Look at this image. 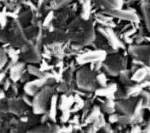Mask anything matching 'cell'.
I'll return each instance as SVG.
<instances>
[{"mask_svg":"<svg viewBox=\"0 0 150 133\" xmlns=\"http://www.w3.org/2000/svg\"><path fill=\"white\" fill-rule=\"evenodd\" d=\"M6 17L2 13H0V26L4 28V26H6Z\"/></svg>","mask_w":150,"mask_h":133,"instance_id":"17","label":"cell"},{"mask_svg":"<svg viewBox=\"0 0 150 133\" xmlns=\"http://www.w3.org/2000/svg\"><path fill=\"white\" fill-rule=\"evenodd\" d=\"M130 52L134 55L138 59L147 60L150 59V47L149 46H133L130 48Z\"/></svg>","mask_w":150,"mask_h":133,"instance_id":"6","label":"cell"},{"mask_svg":"<svg viewBox=\"0 0 150 133\" xmlns=\"http://www.w3.org/2000/svg\"><path fill=\"white\" fill-rule=\"evenodd\" d=\"M69 2H70V0H52V6L54 8H59L68 4Z\"/></svg>","mask_w":150,"mask_h":133,"instance_id":"15","label":"cell"},{"mask_svg":"<svg viewBox=\"0 0 150 133\" xmlns=\"http://www.w3.org/2000/svg\"><path fill=\"white\" fill-rule=\"evenodd\" d=\"M47 83H49V79L47 76L45 78H38L35 81L28 83L24 87V91L28 96H34L39 91L40 88L46 86Z\"/></svg>","mask_w":150,"mask_h":133,"instance_id":"5","label":"cell"},{"mask_svg":"<svg viewBox=\"0 0 150 133\" xmlns=\"http://www.w3.org/2000/svg\"><path fill=\"white\" fill-rule=\"evenodd\" d=\"M108 14L112 15L113 17H116L122 20L126 21H136L138 20V17L135 13L129 12V11H122V10H112L108 12Z\"/></svg>","mask_w":150,"mask_h":133,"instance_id":"9","label":"cell"},{"mask_svg":"<svg viewBox=\"0 0 150 133\" xmlns=\"http://www.w3.org/2000/svg\"><path fill=\"white\" fill-rule=\"evenodd\" d=\"M76 82L80 89L84 91H94L99 87L97 77L92 71L86 69H81L76 74Z\"/></svg>","mask_w":150,"mask_h":133,"instance_id":"2","label":"cell"},{"mask_svg":"<svg viewBox=\"0 0 150 133\" xmlns=\"http://www.w3.org/2000/svg\"><path fill=\"white\" fill-rule=\"evenodd\" d=\"M52 95V88L45 86L39 91L33 98V110L36 114H45L48 108L49 99Z\"/></svg>","mask_w":150,"mask_h":133,"instance_id":"1","label":"cell"},{"mask_svg":"<svg viewBox=\"0 0 150 133\" xmlns=\"http://www.w3.org/2000/svg\"><path fill=\"white\" fill-rule=\"evenodd\" d=\"M27 69H27L28 72L30 75H33V76L38 77V78H45V77H46V74L43 70L36 68V66H34L33 65H28Z\"/></svg>","mask_w":150,"mask_h":133,"instance_id":"11","label":"cell"},{"mask_svg":"<svg viewBox=\"0 0 150 133\" xmlns=\"http://www.w3.org/2000/svg\"><path fill=\"white\" fill-rule=\"evenodd\" d=\"M50 110H49V117L54 121L55 117H56V110H57V104H58V98L57 96H52V98H51V102H50Z\"/></svg>","mask_w":150,"mask_h":133,"instance_id":"12","label":"cell"},{"mask_svg":"<svg viewBox=\"0 0 150 133\" xmlns=\"http://www.w3.org/2000/svg\"><path fill=\"white\" fill-rule=\"evenodd\" d=\"M90 11H91V9H90V6H89V2H85L84 5H83V17L85 19H87L90 15Z\"/></svg>","mask_w":150,"mask_h":133,"instance_id":"16","label":"cell"},{"mask_svg":"<svg viewBox=\"0 0 150 133\" xmlns=\"http://www.w3.org/2000/svg\"><path fill=\"white\" fill-rule=\"evenodd\" d=\"M98 1L110 10H117L122 4V0H98Z\"/></svg>","mask_w":150,"mask_h":133,"instance_id":"10","label":"cell"},{"mask_svg":"<svg viewBox=\"0 0 150 133\" xmlns=\"http://www.w3.org/2000/svg\"><path fill=\"white\" fill-rule=\"evenodd\" d=\"M23 100L28 106H32V104H33V99H30V97H28V96H24Z\"/></svg>","mask_w":150,"mask_h":133,"instance_id":"18","label":"cell"},{"mask_svg":"<svg viewBox=\"0 0 150 133\" xmlns=\"http://www.w3.org/2000/svg\"><path fill=\"white\" fill-rule=\"evenodd\" d=\"M105 59H106V52L100 50V51H92L84 54H82L77 58V60L80 63H97V62H102V60H104Z\"/></svg>","mask_w":150,"mask_h":133,"instance_id":"4","label":"cell"},{"mask_svg":"<svg viewBox=\"0 0 150 133\" xmlns=\"http://www.w3.org/2000/svg\"><path fill=\"white\" fill-rule=\"evenodd\" d=\"M6 80V74L4 72L0 73V83H4V81Z\"/></svg>","mask_w":150,"mask_h":133,"instance_id":"22","label":"cell"},{"mask_svg":"<svg viewBox=\"0 0 150 133\" xmlns=\"http://www.w3.org/2000/svg\"><path fill=\"white\" fill-rule=\"evenodd\" d=\"M135 104L133 101H130V100H123V101H119L117 103H115V108L120 111L122 112L124 115H128L130 117L132 118V115H133V109L135 107ZM133 120V119H132Z\"/></svg>","mask_w":150,"mask_h":133,"instance_id":"7","label":"cell"},{"mask_svg":"<svg viewBox=\"0 0 150 133\" xmlns=\"http://www.w3.org/2000/svg\"><path fill=\"white\" fill-rule=\"evenodd\" d=\"M131 133H141V130L139 129V127L138 125H135L132 127V130H131Z\"/></svg>","mask_w":150,"mask_h":133,"instance_id":"20","label":"cell"},{"mask_svg":"<svg viewBox=\"0 0 150 133\" xmlns=\"http://www.w3.org/2000/svg\"><path fill=\"white\" fill-rule=\"evenodd\" d=\"M142 133H150V118H149V120L147 121V123H146L145 129H143Z\"/></svg>","mask_w":150,"mask_h":133,"instance_id":"19","label":"cell"},{"mask_svg":"<svg viewBox=\"0 0 150 133\" xmlns=\"http://www.w3.org/2000/svg\"><path fill=\"white\" fill-rule=\"evenodd\" d=\"M25 64L23 62H18L13 65L10 69V79L13 82H17L21 79L22 74L24 73Z\"/></svg>","mask_w":150,"mask_h":133,"instance_id":"8","label":"cell"},{"mask_svg":"<svg viewBox=\"0 0 150 133\" xmlns=\"http://www.w3.org/2000/svg\"><path fill=\"white\" fill-rule=\"evenodd\" d=\"M147 75H148V72L146 69L140 68V69H138V70L134 73L132 79L135 82H141L143 79L146 78V76H147Z\"/></svg>","mask_w":150,"mask_h":133,"instance_id":"13","label":"cell"},{"mask_svg":"<svg viewBox=\"0 0 150 133\" xmlns=\"http://www.w3.org/2000/svg\"><path fill=\"white\" fill-rule=\"evenodd\" d=\"M10 85H11V82H10L9 79H6V80L4 81V89H5L6 91L8 90V88L10 87Z\"/></svg>","mask_w":150,"mask_h":133,"instance_id":"21","label":"cell"},{"mask_svg":"<svg viewBox=\"0 0 150 133\" xmlns=\"http://www.w3.org/2000/svg\"><path fill=\"white\" fill-rule=\"evenodd\" d=\"M7 63V54L6 51L0 49V70H2L3 68Z\"/></svg>","mask_w":150,"mask_h":133,"instance_id":"14","label":"cell"},{"mask_svg":"<svg viewBox=\"0 0 150 133\" xmlns=\"http://www.w3.org/2000/svg\"><path fill=\"white\" fill-rule=\"evenodd\" d=\"M104 69L108 75L116 76L125 70L126 66V62L124 58L119 56H111L108 58L104 64H102Z\"/></svg>","mask_w":150,"mask_h":133,"instance_id":"3","label":"cell"}]
</instances>
